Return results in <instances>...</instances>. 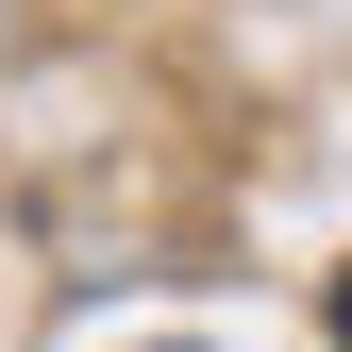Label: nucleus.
Instances as JSON below:
<instances>
[{"mask_svg": "<svg viewBox=\"0 0 352 352\" xmlns=\"http://www.w3.org/2000/svg\"><path fill=\"white\" fill-rule=\"evenodd\" d=\"M336 336H352V285H336Z\"/></svg>", "mask_w": 352, "mask_h": 352, "instance_id": "nucleus-1", "label": "nucleus"}]
</instances>
